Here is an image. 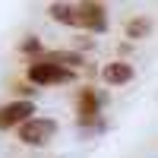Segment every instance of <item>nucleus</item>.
<instances>
[{"label": "nucleus", "mask_w": 158, "mask_h": 158, "mask_svg": "<svg viewBox=\"0 0 158 158\" xmlns=\"http://www.w3.org/2000/svg\"><path fill=\"white\" fill-rule=\"evenodd\" d=\"M48 13L54 22L73 25V29H85V32H104L108 29V16H104V6L98 0H79V3L57 0V3H51Z\"/></svg>", "instance_id": "obj_1"}, {"label": "nucleus", "mask_w": 158, "mask_h": 158, "mask_svg": "<svg viewBox=\"0 0 158 158\" xmlns=\"http://www.w3.org/2000/svg\"><path fill=\"white\" fill-rule=\"evenodd\" d=\"M70 76H73V70L67 63H60L54 54L51 57H38V60L29 63V79L35 85H60V82H67Z\"/></svg>", "instance_id": "obj_2"}, {"label": "nucleus", "mask_w": 158, "mask_h": 158, "mask_svg": "<svg viewBox=\"0 0 158 158\" xmlns=\"http://www.w3.org/2000/svg\"><path fill=\"white\" fill-rule=\"evenodd\" d=\"M54 136H57V123L51 117H32L19 127V139L25 146H48Z\"/></svg>", "instance_id": "obj_3"}, {"label": "nucleus", "mask_w": 158, "mask_h": 158, "mask_svg": "<svg viewBox=\"0 0 158 158\" xmlns=\"http://www.w3.org/2000/svg\"><path fill=\"white\" fill-rule=\"evenodd\" d=\"M32 114H35V104L32 101H10L0 108V130H13V127H22L25 120H32Z\"/></svg>", "instance_id": "obj_4"}, {"label": "nucleus", "mask_w": 158, "mask_h": 158, "mask_svg": "<svg viewBox=\"0 0 158 158\" xmlns=\"http://www.w3.org/2000/svg\"><path fill=\"white\" fill-rule=\"evenodd\" d=\"M98 108H101V101H98V95L92 89H82L79 92V104H76V114H79V123L82 127H92L98 120Z\"/></svg>", "instance_id": "obj_5"}, {"label": "nucleus", "mask_w": 158, "mask_h": 158, "mask_svg": "<svg viewBox=\"0 0 158 158\" xmlns=\"http://www.w3.org/2000/svg\"><path fill=\"white\" fill-rule=\"evenodd\" d=\"M101 79H104L108 85H123V82H130V79H133V67H130V63H123V60L104 63Z\"/></svg>", "instance_id": "obj_6"}, {"label": "nucleus", "mask_w": 158, "mask_h": 158, "mask_svg": "<svg viewBox=\"0 0 158 158\" xmlns=\"http://www.w3.org/2000/svg\"><path fill=\"white\" fill-rule=\"evenodd\" d=\"M152 32V19H133L127 25V35L130 38H142V35H149Z\"/></svg>", "instance_id": "obj_7"}, {"label": "nucleus", "mask_w": 158, "mask_h": 158, "mask_svg": "<svg viewBox=\"0 0 158 158\" xmlns=\"http://www.w3.org/2000/svg\"><path fill=\"white\" fill-rule=\"evenodd\" d=\"M98 3H101V0H98Z\"/></svg>", "instance_id": "obj_8"}]
</instances>
